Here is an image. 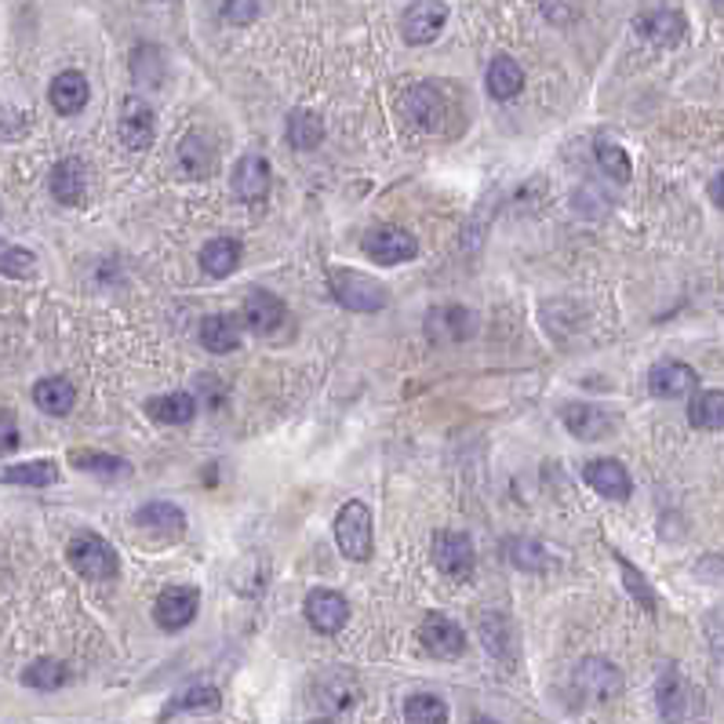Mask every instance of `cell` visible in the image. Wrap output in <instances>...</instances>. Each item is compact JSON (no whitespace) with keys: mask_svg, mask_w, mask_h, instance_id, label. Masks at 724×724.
Instances as JSON below:
<instances>
[{"mask_svg":"<svg viewBox=\"0 0 724 724\" xmlns=\"http://www.w3.org/2000/svg\"><path fill=\"white\" fill-rule=\"evenodd\" d=\"M196 608H201V589L190 586V583L168 586V589H161L157 605H153V619H157L161 630L175 634V630H182V626L193 623Z\"/></svg>","mask_w":724,"mask_h":724,"instance_id":"obj_6","label":"cell"},{"mask_svg":"<svg viewBox=\"0 0 724 724\" xmlns=\"http://www.w3.org/2000/svg\"><path fill=\"white\" fill-rule=\"evenodd\" d=\"M648 390L663 401L688 397V393H699V371L685 365V360H659L648 371Z\"/></svg>","mask_w":724,"mask_h":724,"instance_id":"obj_11","label":"cell"},{"mask_svg":"<svg viewBox=\"0 0 724 724\" xmlns=\"http://www.w3.org/2000/svg\"><path fill=\"white\" fill-rule=\"evenodd\" d=\"M688 422L696 430H724V390H699L688 405Z\"/></svg>","mask_w":724,"mask_h":724,"instance_id":"obj_31","label":"cell"},{"mask_svg":"<svg viewBox=\"0 0 724 724\" xmlns=\"http://www.w3.org/2000/svg\"><path fill=\"white\" fill-rule=\"evenodd\" d=\"M405 113H408V120H416L422 131H441L444 117H448V102H444L437 88L419 85L405 96Z\"/></svg>","mask_w":724,"mask_h":724,"instance_id":"obj_18","label":"cell"},{"mask_svg":"<svg viewBox=\"0 0 724 724\" xmlns=\"http://www.w3.org/2000/svg\"><path fill=\"white\" fill-rule=\"evenodd\" d=\"M314 691H317V699L335 713L357 707V699H360V685L350 670H328V674H320Z\"/></svg>","mask_w":724,"mask_h":724,"instance_id":"obj_23","label":"cell"},{"mask_svg":"<svg viewBox=\"0 0 724 724\" xmlns=\"http://www.w3.org/2000/svg\"><path fill=\"white\" fill-rule=\"evenodd\" d=\"M441 320H448V339H455V343L473 332V317H470V309H462V306L441 309Z\"/></svg>","mask_w":724,"mask_h":724,"instance_id":"obj_44","label":"cell"},{"mask_svg":"<svg viewBox=\"0 0 724 724\" xmlns=\"http://www.w3.org/2000/svg\"><path fill=\"white\" fill-rule=\"evenodd\" d=\"M215 161H219V153H215V142L204 131H190L179 142V172L186 179H208L215 172Z\"/></svg>","mask_w":724,"mask_h":724,"instance_id":"obj_21","label":"cell"},{"mask_svg":"<svg viewBox=\"0 0 724 724\" xmlns=\"http://www.w3.org/2000/svg\"><path fill=\"white\" fill-rule=\"evenodd\" d=\"M59 481V467L48 459L18 462V467H0V484H23V488H48Z\"/></svg>","mask_w":724,"mask_h":724,"instance_id":"obj_30","label":"cell"},{"mask_svg":"<svg viewBox=\"0 0 724 724\" xmlns=\"http://www.w3.org/2000/svg\"><path fill=\"white\" fill-rule=\"evenodd\" d=\"M564 4L568 0H546L543 4L546 18H550V23H572V12H564Z\"/></svg>","mask_w":724,"mask_h":724,"instance_id":"obj_46","label":"cell"},{"mask_svg":"<svg viewBox=\"0 0 724 724\" xmlns=\"http://www.w3.org/2000/svg\"><path fill=\"white\" fill-rule=\"evenodd\" d=\"M510 554H513V564L517 568H532V572H539V568H546L543 561V546L539 543H529V539H517L510 543Z\"/></svg>","mask_w":724,"mask_h":724,"instance_id":"obj_43","label":"cell"},{"mask_svg":"<svg viewBox=\"0 0 724 724\" xmlns=\"http://www.w3.org/2000/svg\"><path fill=\"white\" fill-rule=\"evenodd\" d=\"M34 405L48 416H69L77 405V390L66 379H40L34 386Z\"/></svg>","mask_w":724,"mask_h":724,"instance_id":"obj_26","label":"cell"},{"mask_svg":"<svg viewBox=\"0 0 724 724\" xmlns=\"http://www.w3.org/2000/svg\"><path fill=\"white\" fill-rule=\"evenodd\" d=\"M473 543L470 535L462 532H441L433 539V564L441 568V575H448L452 583H462V579L473 575Z\"/></svg>","mask_w":724,"mask_h":724,"instance_id":"obj_8","label":"cell"},{"mask_svg":"<svg viewBox=\"0 0 724 724\" xmlns=\"http://www.w3.org/2000/svg\"><path fill=\"white\" fill-rule=\"evenodd\" d=\"M583 481L594 488L597 495H605V499L612 503H626L630 492H634V481H630V473L623 462L615 459H594L583 467Z\"/></svg>","mask_w":724,"mask_h":724,"instance_id":"obj_14","label":"cell"},{"mask_svg":"<svg viewBox=\"0 0 724 724\" xmlns=\"http://www.w3.org/2000/svg\"><path fill=\"white\" fill-rule=\"evenodd\" d=\"M634 26H637L640 37L651 40V45H659V48H674V45H681V40H685V34H688L685 15L674 12V8H656V12L637 15Z\"/></svg>","mask_w":724,"mask_h":724,"instance_id":"obj_17","label":"cell"},{"mask_svg":"<svg viewBox=\"0 0 724 724\" xmlns=\"http://www.w3.org/2000/svg\"><path fill=\"white\" fill-rule=\"evenodd\" d=\"M478 630H481L484 648H488L495 659H510V656H513V634H510V623H506V615L484 612Z\"/></svg>","mask_w":724,"mask_h":724,"instance_id":"obj_35","label":"cell"},{"mask_svg":"<svg viewBox=\"0 0 724 724\" xmlns=\"http://www.w3.org/2000/svg\"><path fill=\"white\" fill-rule=\"evenodd\" d=\"M561 419L572 437L579 441H601L615 430V416L605 411L601 405H586V401H572L561 408Z\"/></svg>","mask_w":724,"mask_h":724,"instance_id":"obj_13","label":"cell"},{"mask_svg":"<svg viewBox=\"0 0 724 724\" xmlns=\"http://www.w3.org/2000/svg\"><path fill=\"white\" fill-rule=\"evenodd\" d=\"M713 4H721V8H724V0H713Z\"/></svg>","mask_w":724,"mask_h":724,"instance_id":"obj_50","label":"cell"},{"mask_svg":"<svg viewBox=\"0 0 724 724\" xmlns=\"http://www.w3.org/2000/svg\"><path fill=\"white\" fill-rule=\"evenodd\" d=\"M223 707V696L219 688L212 685H190L182 691V696H175L168 707H164V721L175 717V713H215Z\"/></svg>","mask_w":724,"mask_h":724,"instance_id":"obj_32","label":"cell"},{"mask_svg":"<svg viewBox=\"0 0 724 724\" xmlns=\"http://www.w3.org/2000/svg\"><path fill=\"white\" fill-rule=\"evenodd\" d=\"M23 685L37 688V691H55V688L66 685V666H62L59 659H51V656L34 659V663L23 670Z\"/></svg>","mask_w":724,"mask_h":724,"instance_id":"obj_37","label":"cell"},{"mask_svg":"<svg viewBox=\"0 0 724 724\" xmlns=\"http://www.w3.org/2000/svg\"><path fill=\"white\" fill-rule=\"evenodd\" d=\"M656 702L666 724H696L707 713V699L677 666H666L656 685Z\"/></svg>","mask_w":724,"mask_h":724,"instance_id":"obj_1","label":"cell"},{"mask_svg":"<svg viewBox=\"0 0 724 724\" xmlns=\"http://www.w3.org/2000/svg\"><path fill=\"white\" fill-rule=\"evenodd\" d=\"M233 193L241 196L244 204H258L270 193V161L263 153H244L233 168Z\"/></svg>","mask_w":724,"mask_h":724,"instance_id":"obj_16","label":"cell"},{"mask_svg":"<svg viewBox=\"0 0 724 724\" xmlns=\"http://www.w3.org/2000/svg\"><path fill=\"white\" fill-rule=\"evenodd\" d=\"M444 23H448V8L441 0H411V8L401 18V29H405L408 45H430V40H437Z\"/></svg>","mask_w":724,"mask_h":724,"instance_id":"obj_12","label":"cell"},{"mask_svg":"<svg viewBox=\"0 0 724 724\" xmlns=\"http://www.w3.org/2000/svg\"><path fill=\"white\" fill-rule=\"evenodd\" d=\"M335 543L350 561H371L376 535H371V510L360 499H350L335 517Z\"/></svg>","mask_w":724,"mask_h":724,"instance_id":"obj_4","label":"cell"},{"mask_svg":"<svg viewBox=\"0 0 724 724\" xmlns=\"http://www.w3.org/2000/svg\"><path fill=\"white\" fill-rule=\"evenodd\" d=\"M306 619L317 634H339L350 619V605L335 589H314V594L306 597Z\"/></svg>","mask_w":724,"mask_h":724,"instance_id":"obj_15","label":"cell"},{"mask_svg":"<svg viewBox=\"0 0 724 724\" xmlns=\"http://www.w3.org/2000/svg\"><path fill=\"white\" fill-rule=\"evenodd\" d=\"M69 462H74L77 470L96 473V478H128L131 473L128 459H120V455H106V452H74L69 455Z\"/></svg>","mask_w":724,"mask_h":724,"instance_id":"obj_34","label":"cell"},{"mask_svg":"<svg viewBox=\"0 0 724 724\" xmlns=\"http://www.w3.org/2000/svg\"><path fill=\"white\" fill-rule=\"evenodd\" d=\"M470 724H495V721H488V717H478V721H470Z\"/></svg>","mask_w":724,"mask_h":724,"instance_id":"obj_49","label":"cell"},{"mask_svg":"<svg viewBox=\"0 0 724 724\" xmlns=\"http://www.w3.org/2000/svg\"><path fill=\"white\" fill-rule=\"evenodd\" d=\"M597 164H601V172L608 175V179H615V182H630V175H634L626 150L615 147V142H608V139L597 142Z\"/></svg>","mask_w":724,"mask_h":724,"instance_id":"obj_39","label":"cell"},{"mask_svg":"<svg viewBox=\"0 0 724 724\" xmlns=\"http://www.w3.org/2000/svg\"><path fill=\"white\" fill-rule=\"evenodd\" d=\"M419 640L427 645L430 656H437V659H459L462 651H467V634H462V626L441 612L422 619Z\"/></svg>","mask_w":724,"mask_h":724,"instance_id":"obj_10","label":"cell"},{"mask_svg":"<svg viewBox=\"0 0 724 724\" xmlns=\"http://www.w3.org/2000/svg\"><path fill=\"white\" fill-rule=\"evenodd\" d=\"M572 688H575V696L583 702H594V707H601V702H612L619 691H623V674H619V666H612L608 659L589 656V659H583V663L575 666Z\"/></svg>","mask_w":724,"mask_h":724,"instance_id":"obj_5","label":"cell"},{"mask_svg":"<svg viewBox=\"0 0 724 724\" xmlns=\"http://www.w3.org/2000/svg\"><path fill=\"white\" fill-rule=\"evenodd\" d=\"M201 343L208 346V354H230V350L241 346V328H237L233 317L215 314L201 320Z\"/></svg>","mask_w":724,"mask_h":724,"instance_id":"obj_28","label":"cell"},{"mask_svg":"<svg viewBox=\"0 0 724 724\" xmlns=\"http://www.w3.org/2000/svg\"><path fill=\"white\" fill-rule=\"evenodd\" d=\"M48 99H51V106H55V113H62V117H74V113L85 110L88 99H91L88 77L77 74V69H62V74L51 80Z\"/></svg>","mask_w":724,"mask_h":724,"instance_id":"obj_20","label":"cell"},{"mask_svg":"<svg viewBox=\"0 0 724 724\" xmlns=\"http://www.w3.org/2000/svg\"><path fill=\"white\" fill-rule=\"evenodd\" d=\"M710 201L717 204V208H724V172L710 182Z\"/></svg>","mask_w":724,"mask_h":724,"instance_id":"obj_47","label":"cell"},{"mask_svg":"<svg viewBox=\"0 0 724 724\" xmlns=\"http://www.w3.org/2000/svg\"><path fill=\"white\" fill-rule=\"evenodd\" d=\"M147 411H150V419L164 422V427H182V422H190L196 416V401H193V393L175 390V393H161V397H150Z\"/></svg>","mask_w":724,"mask_h":724,"instance_id":"obj_25","label":"cell"},{"mask_svg":"<svg viewBox=\"0 0 724 724\" xmlns=\"http://www.w3.org/2000/svg\"><path fill=\"white\" fill-rule=\"evenodd\" d=\"M212 8L226 26H247L258 18V0H212Z\"/></svg>","mask_w":724,"mask_h":724,"instance_id":"obj_41","label":"cell"},{"mask_svg":"<svg viewBox=\"0 0 724 724\" xmlns=\"http://www.w3.org/2000/svg\"><path fill=\"white\" fill-rule=\"evenodd\" d=\"M405 721L408 724H448V707H444L441 696L419 691V696L405 699Z\"/></svg>","mask_w":724,"mask_h":724,"instance_id":"obj_36","label":"cell"},{"mask_svg":"<svg viewBox=\"0 0 724 724\" xmlns=\"http://www.w3.org/2000/svg\"><path fill=\"white\" fill-rule=\"evenodd\" d=\"M328 288H332L335 303L343 309H354V314H379L386 306V288L368 274L332 270L328 274Z\"/></svg>","mask_w":724,"mask_h":724,"instance_id":"obj_3","label":"cell"},{"mask_svg":"<svg viewBox=\"0 0 724 724\" xmlns=\"http://www.w3.org/2000/svg\"><path fill=\"white\" fill-rule=\"evenodd\" d=\"M117 131H120V142L128 150H150L153 147V136H157V117H153L150 102L139 99V96H128L120 102V120H117Z\"/></svg>","mask_w":724,"mask_h":724,"instance_id":"obj_7","label":"cell"},{"mask_svg":"<svg viewBox=\"0 0 724 724\" xmlns=\"http://www.w3.org/2000/svg\"><path fill=\"white\" fill-rule=\"evenodd\" d=\"M237 263H241V244L233 237H215V241L201 247V266L212 277H230L237 270Z\"/></svg>","mask_w":724,"mask_h":724,"instance_id":"obj_29","label":"cell"},{"mask_svg":"<svg viewBox=\"0 0 724 724\" xmlns=\"http://www.w3.org/2000/svg\"><path fill=\"white\" fill-rule=\"evenodd\" d=\"M615 561H619V568H623V575H626V586H630V594L637 597V605L645 608V612H656V594H651V586H648V579L637 572L634 564L626 561L623 554H615Z\"/></svg>","mask_w":724,"mask_h":724,"instance_id":"obj_42","label":"cell"},{"mask_svg":"<svg viewBox=\"0 0 724 724\" xmlns=\"http://www.w3.org/2000/svg\"><path fill=\"white\" fill-rule=\"evenodd\" d=\"M484 85H488V96H492V99L506 102V99H513L517 91L524 88V69L517 66V62H513L510 55H499V59H492V66H488V77H484Z\"/></svg>","mask_w":724,"mask_h":724,"instance_id":"obj_27","label":"cell"},{"mask_svg":"<svg viewBox=\"0 0 724 724\" xmlns=\"http://www.w3.org/2000/svg\"><path fill=\"white\" fill-rule=\"evenodd\" d=\"M320 139H325V120L317 117V113L309 110H295L292 117H288V142H292L295 150H317Z\"/></svg>","mask_w":724,"mask_h":724,"instance_id":"obj_33","label":"cell"},{"mask_svg":"<svg viewBox=\"0 0 724 724\" xmlns=\"http://www.w3.org/2000/svg\"><path fill=\"white\" fill-rule=\"evenodd\" d=\"M18 448V422H15V411L0 408V455L4 452H15Z\"/></svg>","mask_w":724,"mask_h":724,"instance_id":"obj_45","label":"cell"},{"mask_svg":"<svg viewBox=\"0 0 724 724\" xmlns=\"http://www.w3.org/2000/svg\"><path fill=\"white\" fill-rule=\"evenodd\" d=\"M284 320H288V306L274 292H252L244 299V325L252 328V332L258 335L277 332Z\"/></svg>","mask_w":724,"mask_h":724,"instance_id":"obj_22","label":"cell"},{"mask_svg":"<svg viewBox=\"0 0 724 724\" xmlns=\"http://www.w3.org/2000/svg\"><path fill=\"white\" fill-rule=\"evenodd\" d=\"M136 524L139 529H147V532H153V535H182V529H186V513L179 510L175 503H168V499H157V503H147L142 510L136 513Z\"/></svg>","mask_w":724,"mask_h":724,"instance_id":"obj_24","label":"cell"},{"mask_svg":"<svg viewBox=\"0 0 724 724\" xmlns=\"http://www.w3.org/2000/svg\"><path fill=\"white\" fill-rule=\"evenodd\" d=\"M309 724H335V721H328V717H317V721H309Z\"/></svg>","mask_w":724,"mask_h":724,"instance_id":"obj_48","label":"cell"},{"mask_svg":"<svg viewBox=\"0 0 724 724\" xmlns=\"http://www.w3.org/2000/svg\"><path fill=\"white\" fill-rule=\"evenodd\" d=\"M131 77H136L139 85L157 88L161 80H164V55H161V48L139 45V48H136V55H131Z\"/></svg>","mask_w":724,"mask_h":724,"instance_id":"obj_38","label":"cell"},{"mask_svg":"<svg viewBox=\"0 0 724 724\" xmlns=\"http://www.w3.org/2000/svg\"><path fill=\"white\" fill-rule=\"evenodd\" d=\"M51 196H55L59 204H66V208H77L80 201L88 196V168L85 161L77 157H66L55 164V172H51Z\"/></svg>","mask_w":724,"mask_h":724,"instance_id":"obj_19","label":"cell"},{"mask_svg":"<svg viewBox=\"0 0 724 724\" xmlns=\"http://www.w3.org/2000/svg\"><path fill=\"white\" fill-rule=\"evenodd\" d=\"M0 274L26 281V277L37 274V255L26 252V247H0Z\"/></svg>","mask_w":724,"mask_h":724,"instance_id":"obj_40","label":"cell"},{"mask_svg":"<svg viewBox=\"0 0 724 724\" xmlns=\"http://www.w3.org/2000/svg\"><path fill=\"white\" fill-rule=\"evenodd\" d=\"M69 564L77 568V575H85L88 583H110V579L120 575V557L117 550L96 532H80L66 546Z\"/></svg>","mask_w":724,"mask_h":724,"instance_id":"obj_2","label":"cell"},{"mask_svg":"<svg viewBox=\"0 0 724 724\" xmlns=\"http://www.w3.org/2000/svg\"><path fill=\"white\" fill-rule=\"evenodd\" d=\"M365 255L371 258V263L379 266H397V263H408L411 255L419 252L416 237H411L408 230H401V226H379V230H371L365 237Z\"/></svg>","mask_w":724,"mask_h":724,"instance_id":"obj_9","label":"cell"}]
</instances>
